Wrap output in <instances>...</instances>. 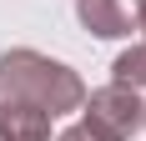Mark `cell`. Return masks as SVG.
I'll list each match as a JSON object with an SVG mask.
<instances>
[{
    "label": "cell",
    "instance_id": "obj_4",
    "mask_svg": "<svg viewBox=\"0 0 146 141\" xmlns=\"http://www.w3.org/2000/svg\"><path fill=\"white\" fill-rule=\"evenodd\" d=\"M50 121L56 116H45L40 106H0V141H50Z\"/></svg>",
    "mask_w": 146,
    "mask_h": 141
},
{
    "label": "cell",
    "instance_id": "obj_1",
    "mask_svg": "<svg viewBox=\"0 0 146 141\" xmlns=\"http://www.w3.org/2000/svg\"><path fill=\"white\" fill-rule=\"evenodd\" d=\"M40 106L45 116H66L81 111L86 101V86L71 66L40 56V51H5L0 56V106Z\"/></svg>",
    "mask_w": 146,
    "mask_h": 141
},
{
    "label": "cell",
    "instance_id": "obj_5",
    "mask_svg": "<svg viewBox=\"0 0 146 141\" xmlns=\"http://www.w3.org/2000/svg\"><path fill=\"white\" fill-rule=\"evenodd\" d=\"M111 70H116L121 86H136V91H141V86H146V41L131 45L126 56H116V66H111Z\"/></svg>",
    "mask_w": 146,
    "mask_h": 141
},
{
    "label": "cell",
    "instance_id": "obj_7",
    "mask_svg": "<svg viewBox=\"0 0 146 141\" xmlns=\"http://www.w3.org/2000/svg\"><path fill=\"white\" fill-rule=\"evenodd\" d=\"M141 30H146V0H141Z\"/></svg>",
    "mask_w": 146,
    "mask_h": 141
},
{
    "label": "cell",
    "instance_id": "obj_2",
    "mask_svg": "<svg viewBox=\"0 0 146 141\" xmlns=\"http://www.w3.org/2000/svg\"><path fill=\"white\" fill-rule=\"evenodd\" d=\"M81 106H86V121H81V126H91L106 141H131L136 131L146 126V101L136 96V86H121V81L91 91Z\"/></svg>",
    "mask_w": 146,
    "mask_h": 141
},
{
    "label": "cell",
    "instance_id": "obj_3",
    "mask_svg": "<svg viewBox=\"0 0 146 141\" xmlns=\"http://www.w3.org/2000/svg\"><path fill=\"white\" fill-rule=\"evenodd\" d=\"M76 15L101 41H121V35L141 30V0H76Z\"/></svg>",
    "mask_w": 146,
    "mask_h": 141
},
{
    "label": "cell",
    "instance_id": "obj_6",
    "mask_svg": "<svg viewBox=\"0 0 146 141\" xmlns=\"http://www.w3.org/2000/svg\"><path fill=\"white\" fill-rule=\"evenodd\" d=\"M56 141H106V136H96L91 126H71V131H60Z\"/></svg>",
    "mask_w": 146,
    "mask_h": 141
}]
</instances>
